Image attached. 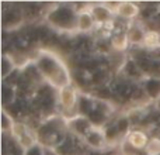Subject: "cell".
<instances>
[{
  "instance_id": "obj_11",
  "label": "cell",
  "mask_w": 160,
  "mask_h": 155,
  "mask_svg": "<svg viewBox=\"0 0 160 155\" xmlns=\"http://www.w3.org/2000/svg\"><path fill=\"white\" fill-rule=\"evenodd\" d=\"M93 17L98 21H105V20L110 17V11L107 10L105 7H94L93 8Z\"/></svg>"
},
{
  "instance_id": "obj_5",
  "label": "cell",
  "mask_w": 160,
  "mask_h": 155,
  "mask_svg": "<svg viewBox=\"0 0 160 155\" xmlns=\"http://www.w3.org/2000/svg\"><path fill=\"white\" fill-rule=\"evenodd\" d=\"M145 35H146V33H145L139 25H132V27L129 28V31H128V40L132 41V42H135V44L143 41Z\"/></svg>"
},
{
  "instance_id": "obj_3",
  "label": "cell",
  "mask_w": 160,
  "mask_h": 155,
  "mask_svg": "<svg viewBox=\"0 0 160 155\" xmlns=\"http://www.w3.org/2000/svg\"><path fill=\"white\" fill-rule=\"evenodd\" d=\"M59 99H61L62 106H63L65 109H68V110H70V109H73L76 106V103H78V94H76L73 88L66 86V88H63L61 90Z\"/></svg>"
},
{
  "instance_id": "obj_6",
  "label": "cell",
  "mask_w": 160,
  "mask_h": 155,
  "mask_svg": "<svg viewBox=\"0 0 160 155\" xmlns=\"http://www.w3.org/2000/svg\"><path fill=\"white\" fill-rule=\"evenodd\" d=\"M117 11H118L121 16L129 19V17H133L138 14V7H136L135 4H132V3H121V4L118 6V10Z\"/></svg>"
},
{
  "instance_id": "obj_1",
  "label": "cell",
  "mask_w": 160,
  "mask_h": 155,
  "mask_svg": "<svg viewBox=\"0 0 160 155\" xmlns=\"http://www.w3.org/2000/svg\"><path fill=\"white\" fill-rule=\"evenodd\" d=\"M39 72L42 73L51 83L59 86V88H66L69 86V76L66 71L59 65V62L55 58L51 56H41L38 61Z\"/></svg>"
},
{
  "instance_id": "obj_9",
  "label": "cell",
  "mask_w": 160,
  "mask_h": 155,
  "mask_svg": "<svg viewBox=\"0 0 160 155\" xmlns=\"http://www.w3.org/2000/svg\"><path fill=\"white\" fill-rule=\"evenodd\" d=\"M145 45L149 48H155L159 45L160 42V35L156 31H149V33H146V35H145V40H143Z\"/></svg>"
},
{
  "instance_id": "obj_8",
  "label": "cell",
  "mask_w": 160,
  "mask_h": 155,
  "mask_svg": "<svg viewBox=\"0 0 160 155\" xmlns=\"http://www.w3.org/2000/svg\"><path fill=\"white\" fill-rule=\"evenodd\" d=\"M86 141H87V144L90 145V147L100 148L102 144V136H101V133H98V131L91 130L90 133L86 136Z\"/></svg>"
},
{
  "instance_id": "obj_7",
  "label": "cell",
  "mask_w": 160,
  "mask_h": 155,
  "mask_svg": "<svg viewBox=\"0 0 160 155\" xmlns=\"http://www.w3.org/2000/svg\"><path fill=\"white\" fill-rule=\"evenodd\" d=\"M93 25V14L88 13H82L78 14V27L82 31H87Z\"/></svg>"
},
{
  "instance_id": "obj_2",
  "label": "cell",
  "mask_w": 160,
  "mask_h": 155,
  "mask_svg": "<svg viewBox=\"0 0 160 155\" xmlns=\"http://www.w3.org/2000/svg\"><path fill=\"white\" fill-rule=\"evenodd\" d=\"M51 24L61 28H72L78 25V16L68 7H59L49 16Z\"/></svg>"
},
{
  "instance_id": "obj_10",
  "label": "cell",
  "mask_w": 160,
  "mask_h": 155,
  "mask_svg": "<svg viewBox=\"0 0 160 155\" xmlns=\"http://www.w3.org/2000/svg\"><path fill=\"white\" fill-rule=\"evenodd\" d=\"M145 151H146L148 155H159L160 154V140H158V138L149 140Z\"/></svg>"
},
{
  "instance_id": "obj_13",
  "label": "cell",
  "mask_w": 160,
  "mask_h": 155,
  "mask_svg": "<svg viewBox=\"0 0 160 155\" xmlns=\"http://www.w3.org/2000/svg\"><path fill=\"white\" fill-rule=\"evenodd\" d=\"M127 38L128 37L122 35V34H118V35L112 37V47L115 48V50H124L125 45H127Z\"/></svg>"
},
{
  "instance_id": "obj_4",
  "label": "cell",
  "mask_w": 160,
  "mask_h": 155,
  "mask_svg": "<svg viewBox=\"0 0 160 155\" xmlns=\"http://www.w3.org/2000/svg\"><path fill=\"white\" fill-rule=\"evenodd\" d=\"M128 140H129L131 145H132L133 148H146L148 142H149L148 137L145 136L142 131H133V133H131Z\"/></svg>"
},
{
  "instance_id": "obj_12",
  "label": "cell",
  "mask_w": 160,
  "mask_h": 155,
  "mask_svg": "<svg viewBox=\"0 0 160 155\" xmlns=\"http://www.w3.org/2000/svg\"><path fill=\"white\" fill-rule=\"evenodd\" d=\"M146 92L148 94H150V96H156V94L160 93V80H149V82L146 83Z\"/></svg>"
},
{
  "instance_id": "obj_14",
  "label": "cell",
  "mask_w": 160,
  "mask_h": 155,
  "mask_svg": "<svg viewBox=\"0 0 160 155\" xmlns=\"http://www.w3.org/2000/svg\"><path fill=\"white\" fill-rule=\"evenodd\" d=\"M25 155H44V151H42L39 147H31Z\"/></svg>"
}]
</instances>
